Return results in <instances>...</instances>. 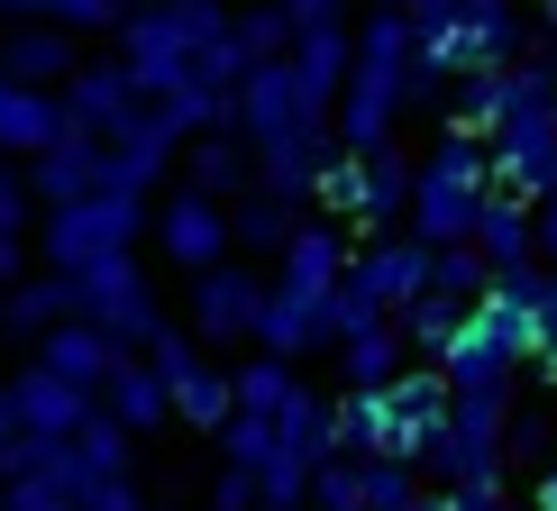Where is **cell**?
<instances>
[{
  "label": "cell",
  "mask_w": 557,
  "mask_h": 511,
  "mask_svg": "<svg viewBox=\"0 0 557 511\" xmlns=\"http://www.w3.org/2000/svg\"><path fill=\"white\" fill-rule=\"evenodd\" d=\"M228 128L247 137V155H257L265 192H284V201H301V192H311V174H320V147H330V128H320V101L301 91L293 55L257 64V74H238V91H228Z\"/></svg>",
  "instance_id": "obj_1"
},
{
  "label": "cell",
  "mask_w": 557,
  "mask_h": 511,
  "mask_svg": "<svg viewBox=\"0 0 557 511\" xmlns=\"http://www.w3.org/2000/svg\"><path fill=\"white\" fill-rule=\"evenodd\" d=\"M147 228H156L147 192H91V201H64V211L37 220V256H46V274H83L101 256H137Z\"/></svg>",
  "instance_id": "obj_2"
},
{
  "label": "cell",
  "mask_w": 557,
  "mask_h": 511,
  "mask_svg": "<svg viewBox=\"0 0 557 511\" xmlns=\"http://www.w3.org/2000/svg\"><path fill=\"white\" fill-rule=\"evenodd\" d=\"M64 284H74V320L110 329L120 347H137V357H147L156 329H174V320H165V292H156V274L137 265V256H101V265L64 274Z\"/></svg>",
  "instance_id": "obj_3"
},
{
  "label": "cell",
  "mask_w": 557,
  "mask_h": 511,
  "mask_svg": "<svg viewBox=\"0 0 557 511\" xmlns=\"http://www.w3.org/2000/svg\"><path fill=\"white\" fill-rule=\"evenodd\" d=\"M257 320H265V284L247 265H201L193 274V301H183V329H193L201 347H247L257 338Z\"/></svg>",
  "instance_id": "obj_4"
},
{
  "label": "cell",
  "mask_w": 557,
  "mask_h": 511,
  "mask_svg": "<svg viewBox=\"0 0 557 511\" xmlns=\"http://www.w3.org/2000/svg\"><path fill=\"white\" fill-rule=\"evenodd\" d=\"M147 238L165 247L183 274H201V265H220V256L238 247V228H228V201H211V192H193V183H183L165 211H156V228H147Z\"/></svg>",
  "instance_id": "obj_5"
},
{
  "label": "cell",
  "mask_w": 557,
  "mask_h": 511,
  "mask_svg": "<svg viewBox=\"0 0 557 511\" xmlns=\"http://www.w3.org/2000/svg\"><path fill=\"white\" fill-rule=\"evenodd\" d=\"M137 110H147V91H137L128 55H101V64L83 55V74L64 83V128H83V137H120Z\"/></svg>",
  "instance_id": "obj_6"
},
{
  "label": "cell",
  "mask_w": 557,
  "mask_h": 511,
  "mask_svg": "<svg viewBox=\"0 0 557 511\" xmlns=\"http://www.w3.org/2000/svg\"><path fill=\"white\" fill-rule=\"evenodd\" d=\"M0 74L10 83H28V91H64L83 74V46L74 28H46V18H10L0 28Z\"/></svg>",
  "instance_id": "obj_7"
},
{
  "label": "cell",
  "mask_w": 557,
  "mask_h": 511,
  "mask_svg": "<svg viewBox=\"0 0 557 511\" xmlns=\"http://www.w3.org/2000/svg\"><path fill=\"white\" fill-rule=\"evenodd\" d=\"M28 192L46 201V211H64V201H91V192H110V147L101 137H83V128H64L55 147L28 165Z\"/></svg>",
  "instance_id": "obj_8"
},
{
  "label": "cell",
  "mask_w": 557,
  "mask_h": 511,
  "mask_svg": "<svg viewBox=\"0 0 557 511\" xmlns=\"http://www.w3.org/2000/svg\"><path fill=\"white\" fill-rule=\"evenodd\" d=\"M10 402H18V429H28V438H74L91 411H101V392L64 384L55 365H37V357H28V375H10Z\"/></svg>",
  "instance_id": "obj_9"
},
{
  "label": "cell",
  "mask_w": 557,
  "mask_h": 511,
  "mask_svg": "<svg viewBox=\"0 0 557 511\" xmlns=\"http://www.w3.org/2000/svg\"><path fill=\"white\" fill-rule=\"evenodd\" d=\"M37 365H55L64 384L101 392V384H110V375L128 365V347L110 338V329H91V320H64V329H46V338H37Z\"/></svg>",
  "instance_id": "obj_10"
},
{
  "label": "cell",
  "mask_w": 557,
  "mask_h": 511,
  "mask_svg": "<svg viewBox=\"0 0 557 511\" xmlns=\"http://www.w3.org/2000/svg\"><path fill=\"white\" fill-rule=\"evenodd\" d=\"M393 91H403V28H393V18H375V28H366V46H357V91H347V110H357V137H375V128H384Z\"/></svg>",
  "instance_id": "obj_11"
},
{
  "label": "cell",
  "mask_w": 557,
  "mask_h": 511,
  "mask_svg": "<svg viewBox=\"0 0 557 511\" xmlns=\"http://www.w3.org/2000/svg\"><path fill=\"white\" fill-rule=\"evenodd\" d=\"M64 137V91H28L10 83L0 91V155H18V165H37L46 147Z\"/></svg>",
  "instance_id": "obj_12"
},
{
  "label": "cell",
  "mask_w": 557,
  "mask_h": 511,
  "mask_svg": "<svg viewBox=\"0 0 557 511\" xmlns=\"http://www.w3.org/2000/svg\"><path fill=\"white\" fill-rule=\"evenodd\" d=\"M101 411H110V421H120L128 438H147V429H165V421H174V384L156 375L147 357H128L120 375L101 384Z\"/></svg>",
  "instance_id": "obj_13"
},
{
  "label": "cell",
  "mask_w": 557,
  "mask_h": 511,
  "mask_svg": "<svg viewBox=\"0 0 557 511\" xmlns=\"http://www.w3.org/2000/svg\"><path fill=\"white\" fill-rule=\"evenodd\" d=\"M74 320V284L64 274H18L10 292H0V329L10 338H46V329H64Z\"/></svg>",
  "instance_id": "obj_14"
},
{
  "label": "cell",
  "mask_w": 557,
  "mask_h": 511,
  "mask_svg": "<svg viewBox=\"0 0 557 511\" xmlns=\"http://www.w3.org/2000/svg\"><path fill=\"white\" fill-rule=\"evenodd\" d=\"M247 174H257V155H247L238 128H201L193 147H183V183H193V192H211V201H228Z\"/></svg>",
  "instance_id": "obj_15"
},
{
  "label": "cell",
  "mask_w": 557,
  "mask_h": 511,
  "mask_svg": "<svg viewBox=\"0 0 557 511\" xmlns=\"http://www.w3.org/2000/svg\"><path fill=\"white\" fill-rule=\"evenodd\" d=\"M284 292L311 301V311H330V301H338V238H330V228H293V247H284Z\"/></svg>",
  "instance_id": "obj_16"
},
{
  "label": "cell",
  "mask_w": 557,
  "mask_h": 511,
  "mask_svg": "<svg viewBox=\"0 0 557 511\" xmlns=\"http://www.w3.org/2000/svg\"><path fill=\"white\" fill-rule=\"evenodd\" d=\"M228 46H238L247 74L274 64V55H293V10H284V0H247V10H228Z\"/></svg>",
  "instance_id": "obj_17"
},
{
  "label": "cell",
  "mask_w": 557,
  "mask_h": 511,
  "mask_svg": "<svg viewBox=\"0 0 557 511\" xmlns=\"http://www.w3.org/2000/svg\"><path fill=\"white\" fill-rule=\"evenodd\" d=\"M137 0H0V18H46V28H74V37H120V18Z\"/></svg>",
  "instance_id": "obj_18"
},
{
  "label": "cell",
  "mask_w": 557,
  "mask_h": 511,
  "mask_svg": "<svg viewBox=\"0 0 557 511\" xmlns=\"http://www.w3.org/2000/svg\"><path fill=\"white\" fill-rule=\"evenodd\" d=\"M257 338H265V357H301V347H320V338H330V311H311V301H293L284 284H274L265 292V320H257Z\"/></svg>",
  "instance_id": "obj_19"
},
{
  "label": "cell",
  "mask_w": 557,
  "mask_h": 511,
  "mask_svg": "<svg viewBox=\"0 0 557 511\" xmlns=\"http://www.w3.org/2000/svg\"><path fill=\"white\" fill-rule=\"evenodd\" d=\"M228 411H238V384H228L220 365H193V375L174 384V421L183 429H228Z\"/></svg>",
  "instance_id": "obj_20"
},
{
  "label": "cell",
  "mask_w": 557,
  "mask_h": 511,
  "mask_svg": "<svg viewBox=\"0 0 557 511\" xmlns=\"http://www.w3.org/2000/svg\"><path fill=\"white\" fill-rule=\"evenodd\" d=\"M228 384H238V411H247V421H274V411H284L293 392H301L284 357H257V365H238V375H228Z\"/></svg>",
  "instance_id": "obj_21"
},
{
  "label": "cell",
  "mask_w": 557,
  "mask_h": 511,
  "mask_svg": "<svg viewBox=\"0 0 557 511\" xmlns=\"http://www.w3.org/2000/svg\"><path fill=\"white\" fill-rule=\"evenodd\" d=\"M228 228H238V247H247V256H257V247H293V201H284V192L238 201V211H228Z\"/></svg>",
  "instance_id": "obj_22"
},
{
  "label": "cell",
  "mask_w": 557,
  "mask_h": 511,
  "mask_svg": "<svg viewBox=\"0 0 557 511\" xmlns=\"http://www.w3.org/2000/svg\"><path fill=\"white\" fill-rule=\"evenodd\" d=\"M74 457H83L91 475H128V429L110 421V411H91V421L74 429Z\"/></svg>",
  "instance_id": "obj_23"
},
{
  "label": "cell",
  "mask_w": 557,
  "mask_h": 511,
  "mask_svg": "<svg viewBox=\"0 0 557 511\" xmlns=\"http://www.w3.org/2000/svg\"><path fill=\"white\" fill-rule=\"evenodd\" d=\"M28 211H37L28 165H18V155H0V238H28Z\"/></svg>",
  "instance_id": "obj_24"
},
{
  "label": "cell",
  "mask_w": 557,
  "mask_h": 511,
  "mask_svg": "<svg viewBox=\"0 0 557 511\" xmlns=\"http://www.w3.org/2000/svg\"><path fill=\"white\" fill-rule=\"evenodd\" d=\"M211 511H265V484L247 475V466H220V484H211Z\"/></svg>",
  "instance_id": "obj_25"
},
{
  "label": "cell",
  "mask_w": 557,
  "mask_h": 511,
  "mask_svg": "<svg viewBox=\"0 0 557 511\" xmlns=\"http://www.w3.org/2000/svg\"><path fill=\"white\" fill-rule=\"evenodd\" d=\"M320 511H366V466H330L320 475Z\"/></svg>",
  "instance_id": "obj_26"
},
{
  "label": "cell",
  "mask_w": 557,
  "mask_h": 511,
  "mask_svg": "<svg viewBox=\"0 0 557 511\" xmlns=\"http://www.w3.org/2000/svg\"><path fill=\"white\" fill-rule=\"evenodd\" d=\"M384 365H393V347H384L375 329H347V375H357V384H375Z\"/></svg>",
  "instance_id": "obj_27"
},
{
  "label": "cell",
  "mask_w": 557,
  "mask_h": 511,
  "mask_svg": "<svg viewBox=\"0 0 557 511\" xmlns=\"http://www.w3.org/2000/svg\"><path fill=\"white\" fill-rule=\"evenodd\" d=\"M357 201H366V211H393V201H403V165H375L357 183Z\"/></svg>",
  "instance_id": "obj_28"
},
{
  "label": "cell",
  "mask_w": 557,
  "mask_h": 511,
  "mask_svg": "<svg viewBox=\"0 0 557 511\" xmlns=\"http://www.w3.org/2000/svg\"><path fill=\"white\" fill-rule=\"evenodd\" d=\"M338 438H393V421H384L375 402H347V411H338Z\"/></svg>",
  "instance_id": "obj_29"
},
{
  "label": "cell",
  "mask_w": 557,
  "mask_h": 511,
  "mask_svg": "<svg viewBox=\"0 0 557 511\" xmlns=\"http://www.w3.org/2000/svg\"><path fill=\"white\" fill-rule=\"evenodd\" d=\"M366 502H403V475H393V466H366Z\"/></svg>",
  "instance_id": "obj_30"
},
{
  "label": "cell",
  "mask_w": 557,
  "mask_h": 511,
  "mask_svg": "<svg viewBox=\"0 0 557 511\" xmlns=\"http://www.w3.org/2000/svg\"><path fill=\"white\" fill-rule=\"evenodd\" d=\"M18 438H28V429H18V402H10V384H0V457H10Z\"/></svg>",
  "instance_id": "obj_31"
},
{
  "label": "cell",
  "mask_w": 557,
  "mask_h": 511,
  "mask_svg": "<svg viewBox=\"0 0 557 511\" xmlns=\"http://www.w3.org/2000/svg\"><path fill=\"white\" fill-rule=\"evenodd\" d=\"M265 511H293V502H265Z\"/></svg>",
  "instance_id": "obj_32"
},
{
  "label": "cell",
  "mask_w": 557,
  "mask_h": 511,
  "mask_svg": "<svg viewBox=\"0 0 557 511\" xmlns=\"http://www.w3.org/2000/svg\"><path fill=\"white\" fill-rule=\"evenodd\" d=\"M0 91H10V74H0Z\"/></svg>",
  "instance_id": "obj_33"
},
{
  "label": "cell",
  "mask_w": 557,
  "mask_h": 511,
  "mask_svg": "<svg viewBox=\"0 0 557 511\" xmlns=\"http://www.w3.org/2000/svg\"><path fill=\"white\" fill-rule=\"evenodd\" d=\"M147 511H156V502H147Z\"/></svg>",
  "instance_id": "obj_34"
}]
</instances>
